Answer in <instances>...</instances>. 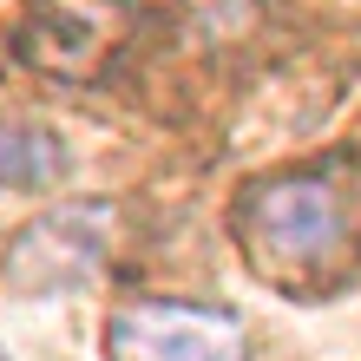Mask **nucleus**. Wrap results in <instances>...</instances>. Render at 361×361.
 I'll list each match as a JSON object with an SVG mask.
<instances>
[{"mask_svg": "<svg viewBox=\"0 0 361 361\" xmlns=\"http://www.w3.org/2000/svg\"><path fill=\"white\" fill-rule=\"evenodd\" d=\"M230 243L283 295L335 289L361 263V152L250 178L230 204Z\"/></svg>", "mask_w": 361, "mask_h": 361, "instance_id": "1", "label": "nucleus"}, {"mask_svg": "<svg viewBox=\"0 0 361 361\" xmlns=\"http://www.w3.org/2000/svg\"><path fill=\"white\" fill-rule=\"evenodd\" d=\"M105 361H250V335L230 309L138 295L105 322Z\"/></svg>", "mask_w": 361, "mask_h": 361, "instance_id": "2", "label": "nucleus"}, {"mask_svg": "<svg viewBox=\"0 0 361 361\" xmlns=\"http://www.w3.org/2000/svg\"><path fill=\"white\" fill-rule=\"evenodd\" d=\"M112 237H118V217L112 204H66V210H47L33 217L20 237L7 243V283L13 289H79L92 283L112 257Z\"/></svg>", "mask_w": 361, "mask_h": 361, "instance_id": "3", "label": "nucleus"}, {"mask_svg": "<svg viewBox=\"0 0 361 361\" xmlns=\"http://www.w3.org/2000/svg\"><path fill=\"white\" fill-rule=\"evenodd\" d=\"M132 20H138V0H33L27 27H20V53H27V66L86 79L125 47Z\"/></svg>", "mask_w": 361, "mask_h": 361, "instance_id": "4", "label": "nucleus"}, {"mask_svg": "<svg viewBox=\"0 0 361 361\" xmlns=\"http://www.w3.org/2000/svg\"><path fill=\"white\" fill-rule=\"evenodd\" d=\"M66 138L53 125H33V118H0V197L13 190H47L66 178Z\"/></svg>", "mask_w": 361, "mask_h": 361, "instance_id": "5", "label": "nucleus"}, {"mask_svg": "<svg viewBox=\"0 0 361 361\" xmlns=\"http://www.w3.org/2000/svg\"><path fill=\"white\" fill-rule=\"evenodd\" d=\"M0 361H7V355H0Z\"/></svg>", "mask_w": 361, "mask_h": 361, "instance_id": "6", "label": "nucleus"}]
</instances>
